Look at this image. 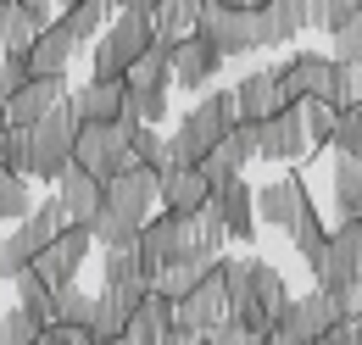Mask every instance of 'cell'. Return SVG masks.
I'll use <instances>...</instances> for the list:
<instances>
[{
    "label": "cell",
    "mask_w": 362,
    "mask_h": 345,
    "mask_svg": "<svg viewBox=\"0 0 362 345\" xmlns=\"http://www.w3.org/2000/svg\"><path fill=\"white\" fill-rule=\"evenodd\" d=\"M139 267L156 279L168 262H184L189 257V234H184V217L179 212H162V217H145V228H139V245H134Z\"/></svg>",
    "instance_id": "8fae6325"
},
{
    "label": "cell",
    "mask_w": 362,
    "mask_h": 345,
    "mask_svg": "<svg viewBox=\"0 0 362 345\" xmlns=\"http://www.w3.org/2000/svg\"><path fill=\"white\" fill-rule=\"evenodd\" d=\"M257 17H262V50H273L290 45L301 28H313V0H268L257 6Z\"/></svg>",
    "instance_id": "d6986e66"
},
{
    "label": "cell",
    "mask_w": 362,
    "mask_h": 345,
    "mask_svg": "<svg viewBox=\"0 0 362 345\" xmlns=\"http://www.w3.org/2000/svg\"><path fill=\"white\" fill-rule=\"evenodd\" d=\"M362 273V217H346L334 234H329V245H323V257L313 262V279L323 296H334V301H346L351 296V284H357ZM351 312V306H346Z\"/></svg>",
    "instance_id": "5b68a950"
},
{
    "label": "cell",
    "mask_w": 362,
    "mask_h": 345,
    "mask_svg": "<svg viewBox=\"0 0 362 345\" xmlns=\"http://www.w3.org/2000/svg\"><path fill=\"white\" fill-rule=\"evenodd\" d=\"M173 345H212V340H206V334H179Z\"/></svg>",
    "instance_id": "c3c4849f"
},
{
    "label": "cell",
    "mask_w": 362,
    "mask_h": 345,
    "mask_svg": "<svg viewBox=\"0 0 362 345\" xmlns=\"http://www.w3.org/2000/svg\"><path fill=\"white\" fill-rule=\"evenodd\" d=\"M0 178H6V162H0Z\"/></svg>",
    "instance_id": "6f0895ef"
},
{
    "label": "cell",
    "mask_w": 362,
    "mask_h": 345,
    "mask_svg": "<svg viewBox=\"0 0 362 345\" xmlns=\"http://www.w3.org/2000/svg\"><path fill=\"white\" fill-rule=\"evenodd\" d=\"M195 17H201V0H156V11H151V34L184 40V34L195 28Z\"/></svg>",
    "instance_id": "836d02e7"
},
{
    "label": "cell",
    "mask_w": 362,
    "mask_h": 345,
    "mask_svg": "<svg viewBox=\"0 0 362 345\" xmlns=\"http://www.w3.org/2000/svg\"><path fill=\"white\" fill-rule=\"evenodd\" d=\"M228 6H251V11H257V6H268V0H228Z\"/></svg>",
    "instance_id": "816d5d0a"
},
{
    "label": "cell",
    "mask_w": 362,
    "mask_h": 345,
    "mask_svg": "<svg viewBox=\"0 0 362 345\" xmlns=\"http://www.w3.org/2000/svg\"><path fill=\"white\" fill-rule=\"evenodd\" d=\"M50 23H56V0H17V28H23L28 45L40 40Z\"/></svg>",
    "instance_id": "b9f144b4"
},
{
    "label": "cell",
    "mask_w": 362,
    "mask_h": 345,
    "mask_svg": "<svg viewBox=\"0 0 362 345\" xmlns=\"http://www.w3.org/2000/svg\"><path fill=\"white\" fill-rule=\"evenodd\" d=\"M290 245L301 251V262L313 267L317 257H323V245H329V228H323V217H317V206H307V212L290 223Z\"/></svg>",
    "instance_id": "d590c367"
},
{
    "label": "cell",
    "mask_w": 362,
    "mask_h": 345,
    "mask_svg": "<svg viewBox=\"0 0 362 345\" xmlns=\"http://www.w3.org/2000/svg\"><path fill=\"white\" fill-rule=\"evenodd\" d=\"M106 345H134V340H129V334H117V340H106Z\"/></svg>",
    "instance_id": "db71d44e"
},
{
    "label": "cell",
    "mask_w": 362,
    "mask_h": 345,
    "mask_svg": "<svg viewBox=\"0 0 362 345\" xmlns=\"http://www.w3.org/2000/svg\"><path fill=\"white\" fill-rule=\"evenodd\" d=\"M40 329H45V323H40L28 306H17V301L0 306V345H34V340H40Z\"/></svg>",
    "instance_id": "74e56055"
},
{
    "label": "cell",
    "mask_w": 362,
    "mask_h": 345,
    "mask_svg": "<svg viewBox=\"0 0 362 345\" xmlns=\"http://www.w3.org/2000/svg\"><path fill=\"white\" fill-rule=\"evenodd\" d=\"M56 6H73V0H56Z\"/></svg>",
    "instance_id": "9f6ffc18"
},
{
    "label": "cell",
    "mask_w": 362,
    "mask_h": 345,
    "mask_svg": "<svg viewBox=\"0 0 362 345\" xmlns=\"http://www.w3.org/2000/svg\"><path fill=\"white\" fill-rule=\"evenodd\" d=\"M218 67H223V50L206 40V34H184L179 45H173V67H168V78L179 89H201V84H212L218 78Z\"/></svg>",
    "instance_id": "4fadbf2b"
},
{
    "label": "cell",
    "mask_w": 362,
    "mask_h": 345,
    "mask_svg": "<svg viewBox=\"0 0 362 345\" xmlns=\"http://www.w3.org/2000/svg\"><path fill=\"white\" fill-rule=\"evenodd\" d=\"M151 34V17L145 11H117V23L95 40V84H123V73L145 56Z\"/></svg>",
    "instance_id": "3957f363"
},
{
    "label": "cell",
    "mask_w": 362,
    "mask_h": 345,
    "mask_svg": "<svg viewBox=\"0 0 362 345\" xmlns=\"http://www.w3.org/2000/svg\"><path fill=\"white\" fill-rule=\"evenodd\" d=\"M156 201H162V212L189 217L212 201V189H206L201 168H156Z\"/></svg>",
    "instance_id": "9a60e30c"
},
{
    "label": "cell",
    "mask_w": 362,
    "mask_h": 345,
    "mask_svg": "<svg viewBox=\"0 0 362 345\" xmlns=\"http://www.w3.org/2000/svg\"><path fill=\"white\" fill-rule=\"evenodd\" d=\"M206 340H212V345H257V334H251L245 323H234V317H223V323H218V329H212Z\"/></svg>",
    "instance_id": "bcb514c9"
},
{
    "label": "cell",
    "mask_w": 362,
    "mask_h": 345,
    "mask_svg": "<svg viewBox=\"0 0 362 345\" xmlns=\"http://www.w3.org/2000/svg\"><path fill=\"white\" fill-rule=\"evenodd\" d=\"M28 134H34V172H28V178L56 184L62 172L73 168V139H78V117H73V106H67V100H62V106H50Z\"/></svg>",
    "instance_id": "ba28073f"
},
{
    "label": "cell",
    "mask_w": 362,
    "mask_h": 345,
    "mask_svg": "<svg viewBox=\"0 0 362 345\" xmlns=\"http://www.w3.org/2000/svg\"><path fill=\"white\" fill-rule=\"evenodd\" d=\"M106 279H100V290H117V296H134V301H145L151 290H156V279L139 267L134 251H106Z\"/></svg>",
    "instance_id": "484cf974"
},
{
    "label": "cell",
    "mask_w": 362,
    "mask_h": 345,
    "mask_svg": "<svg viewBox=\"0 0 362 345\" xmlns=\"http://www.w3.org/2000/svg\"><path fill=\"white\" fill-rule=\"evenodd\" d=\"M90 317H95V296H90V290H78V284H62V290H50V323L90 334Z\"/></svg>",
    "instance_id": "f546056e"
},
{
    "label": "cell",
    "mask_w": 362,
    "mask_h": 345,
    "mask_svg": "<svg viewBox=\"0 0 362 345\" xmlns=\"http://www.w3.org/2000/svg\"><path fill=\"white\" fill-rule=\"evenodd\" d=\"M296 112H301V129H307V139H313V151L334 139V117H340V106H329V100H296Z\"/></svg>",
    "instance_id": "f35d334b"
},
{
    "label": "cell",
    "mask_w": 362,
    "mask_h": 345,
    "mask_svg": "<svg viewBox=\"0 0 362 345\" xmlns=\"http://www.w3.org/2000/svg\"><path fill=\"white\" fill-rule=\"evenodd\" d=\"M329 40H334V62H346V67H351V62H362V11L346 23V28H334Z\"/></svg>",
    "instance_id": "f6af8a7d"
},
{
    "label": "cell",
    "mask_w": 362,
    "mask_h": 345,
    "mask_svg": "<svg viewBox=\"0 0 362 345\" xmlns=\"http://www.w3.org/2000/svg\"><path fill=\"white\" fill-rule=\"evenodd\" d=\"M129 129V151H134L139 168H162V156H168V134L156 129V123H123Z\"/></svg>",
    "instance_id": "8d00e7d4"
},
{
    "label": "cell",
    "mask_w": 362,
    "mask_h": 345,
    "mask_svg": "<svg viewBox=\"0 0 362 345\" xmlns=\"http://www.w3.org/2000/svg\"><path fill=\"white\" fill-rule=\"evenodd\" d=\"M212 206H218V217H223V234H228V240H245V245H251V234H257L251 184H245V178H228L223 189H212Z\"/></svg>",
    "instance_id": "44dd1931"
},
{
    "label": "cell",
    "mask_w": 362,
    "mask_h": 345,
    "mask_svg": "<svg viewBox=\"0 0 362 345\" xmlns=\"http://www.w3.org/2000/svg\"><path fill=\"white\" fill-rule=\"evenodd\" d=\"M139 217H129V212H117V206H100L95 212V223H90V240L100 245V251H134L139 245Z\"/></svg>",
    "instance_id": "83f0119b"
},
{
    "label": "cell",
    "mask_w": 362,
    "mask_h": 345,
    "mask_svg": "<svg viewBox=\"0 0 362 345\" xmlns=\"http://www.w3.org/2000/svg\"><path fill=\"white\" fill-rule=\"evenodd\" d=\"M223 317H228V290H223V279H218V267H212L189 296L173 301V340H179V334H212Z\"/></svg>",
    "instance_id": "9c48e42d"
},
{
    "label": "cell",
    "mask_w": 362,
    "mask_h": 345,
    "mask_svg": "<svg viewBox=\"0 0 362 345\" xmlns=\"http://www.w3.org/2000/svg\"><path fill=\"white\" fill-rule=\"evenodd\" d=\"M129 340L134 345H168L173 340V296L151 290V296L134 306V317H129Z\"/></svg>",
    "instance_id": "603a6c76"
},
{
    "label": "cell",
    "mask_w": 362,
    "mask_h": 345,
    "mask_svg": "<svg viewBox=\"0 0 362 345\" xmlns=\"http://www.w3.org/2000/svg\"><path fill=\"white\" fill-rule=\"evenodd\" d=\"M28 84V67H23V56H0V117H6V106L17 100V89Z\"/></svg>",
    "instance_id": "ee69618b"
},
{
    "label": "cell",
    "mask_w": 362,
    "mask_h": 345,
    "mask_svg": "<svg viewBox=\"0 0 362 345\" xmlns=\"http://www.w3.org/2000/svg\"><path fill=\"white\" fill-rule=\"evenodd\" d=\"M234 106H240V123H268L273 112H284V95H279V78L273 67H257L234 84Z\"/></svg>",
    "instance_id": "ac0fdd59"
},
{
    "label": "cell",
    "mask_w": 362,
    "mask_h": 345,
    "mask_svg": "<svg viewBox=\"0 0 362 345\" xmlns=\"http://www.w3.org/2000/svg\"><path fill=\"white\" fill-rule=\"evenodd\" d=\"M67 100V89H62V78H28V84L17 89V100L6 106V117L0 123H17V129H34L40 117H45L50 106H62Z\"/></svg>",
    "instance_id": "7402d4cb"
},
{
    "label": "cell",
    "mask_w": 362,
    "mask_h": 345,
    "mask_svg": "<svg viewBox=\"0 0 362 345\" xmlns=\"http://www.w3.org/2000/svg\"><path fill=\"white\" fill-rule=\"evenodd\" d=\"M90 251H95V240H90V228H78V223H67L56 240H45V251L28 262L40 279H45L50 290H62V284H78V267L90 262Z\"/></svg>",
    "instance_id": "30bf717a"
},
{
    "label": "cell",
    "mask_w": 362,
    "mask_h": 345,
    "mask_svg": "<svg viewBox=\"0 0 362 345\" xmlns=\"http://www.w3.org/2000/svg\"><path fill=\"white\" fill-rule=\"evenodd\" d=\"M134 11H145V17H151V11H156V0H134Z\"/></svg>",
    "instance_id": "f907efd6"
},
{
    "label": "cell",
    "mask_w": 362,
    "mask_h": 345,
    "mask_svg": "<svg viewBox=\"0 0 362 345\" xmlns=\"http://www.w3.org/2000/svg\"><path fill=\"white\" fill-rule=\"evenodd\" d=\"M357 11H362V0H313V28L334 34V28H346Z\"/></svg>",
    "instance_id": "7bdbcfd3"
},
{
    "label": "cell",
    "mask_w": 362,
    "mask_h": 345,
    "mask_svg": "<svg viewBox=\"0 0 362 345\" xmlns=\"http://www.w3.org/2000/svg\"><path fill=\"white\" fill-rule=\"evenodd\" d=\"M73 50L78 45L62 34V23H50L40 40L23 50V67H28V78H67V62H73Z\"/></svg>",
    "instance_id": "ffe728a7"
},
{
    "label": "cell",
    "mask_w": 362,
    "mask_h": 345,
    "mask_svg": "<svg viewBox=\"0 0 362 345\" xmlns=\"http://www.w3.org/2000/svg\"><path fill=\"white\" fill-rule=\"evenodd\" d=\"M67 106H73V117L78 123H117L123 117V84H84L67 95Z\"/></svg>",
    "instance_id": "d4e9b609"
},
{
    "label": "cell",
    "mask_w": 362,
    "mask_h": 345,
    "mask_svg": "<svg viewBox=\"0 0 362 345\" xmlns=\"http://www.w3.org/2000/svg\"><path fill=\"white\" fill-rule=\"evenodd\" d=\"M100 189H106V206H117V212L145 223L151 206H156V168H129V172H117V178H106Z\"/></svg>",
    "instance_id": "e0dca14e"
},
{
    "label": "cell",
    "mask_w": 362,
    "mask_h": 345,
    "mask_svg": "<svg viewBox=\"0 0 362 345\" xmlns=\"http://www.w3.org/2000/svg\"><path fill=\"white\" fill-rule=\"evenodd\" d=\"M112 6H117V11H134V0H106V11H112Z\"/></svg>",
    "instance_id": "681fc988"
},
{
    "label": "cell",
    "mask_w": 362,
    "mask_h": 345,
    "mask_svg": "<svg viewBox=\"0 0 362 345\" xmlns=\"http://www.w3.org/2000/svg\"><path fill=\"white\" fill-rule=\"evenodd\" d=\"M0 162H6V172L28 178L34 172V134L17 129V123H0Z\"/></svg>",
    "instance_id": "e575fe53"
},
{
    "label": "cell",
    "mask_w": 362,
    "mask_h": 345,
    "mask_svg": "<svg viewBox=\"0 0 362 345\" xmlns=\"http://www.w3.org/2000/svg\"><path fill=\"white\" fill-rule=\"evenodd\" d=\"M173 45H179V40H162V34H156V40L145 45V56H139L129 73H123V84H129V89H145V84H173V78H168V67H173Z\"/></svg>",
    "instance_id": "4dcf8cb0"
},
{
    "label": "cell",
    "mask_w": 362,
    "mask_h": 345,
    "mask_svg": "<svg viewBox=\"0 0 362 345\" xmlns=\"http://www.w3.org/2000/svg\"><path fill=\"white\" fill-rule=\"evenodd\" d=\"M0 6H17V0H0Z\"/></svg>",
    "instance_id": "11a10c76"
},
{
    "label": "cell",
    "mask_w": 362,
    "mask_h": 345,
    "mask_svg": "<svg viewBox=\"0 0 362 345\" xmlns=\"http://www.w3.org/2000/svg\"><path fill=\"white\" fill-rule=\"evenodd\" d=\"M334 156H362V100L351 106H340V117H334Z\"/></svg>",
    "instance_id": "ab89813d"
},
{
    "label": "cell",
    "mask_w": 362,
    "mask_h": 345,
    "mask_svg": "<svg viewBox=\"0 0 362 345\" xmlns=\"http://www.w3.org/2000/svg\"><path fill=\"white\" fill-rule=\"evenodd\" d=\"M284 301H290V284H284V273H279L273 262H257V257H251L245 284L228 296V317H234V323H245V329L262 340V334H273V323H279Z\"/></svg>",
    "instance_id": "7a4b0ae2"
},
{
    "label": "cell",
    "mask_w": 362,
    "mask_h": 345,
    "mask_svg": "<svg viewBox=\"0 0 362 345\" xmlns=\"http://www.w3.org/2000/svg\"><path fill=\"white\" fill-rule=\"evenodd\" d=\"M28 212H34V195H28V178H17V172H6V178H0V223H23Z\"/></svg>",
    "instance_id": "60d3db41"
},
{
    "label": "cell",
    "mask_w": 362,
    "mask_h": 345,
    "mask_svg": "<svg viewBox=\"0 0 362 345\" xmlns=\"http://www.w3.org/2000/svg\"><path fill=\"white\" fill-rule=\"evenodd\" d=\"M357 329H362V312H357Z\"/></svg>",
    "instance_id": "680465c9"
},
{
    "label": "cell",
    "mask_w": 362,
    "mask_h": 345,
    "mask_svg": "<svg viewBox=\"0 0 362 345\" xmlns=\"http://www.w3.org/2000/svg\"><path fill=\"white\" fill-rule=\"evenodd\" d=\"M73 168L95 172L100 184L117 178V172L139 168L134 151H129V129L123 123H78V139H73Z\"/></svg>",
    "instance_id": "277c9868"
},
{
    "label": "cell",
    "mask_w": 362,
    "mask_h": 345,
    "mask_svg": "<svg viewBox=\"0 0 362 345\" xmlns=\"http://www.w3.org/2000/svg\"><path fill=\"white\" fill-rule=\"evenodd\" d=\"M346 317H351L346 301H334V296L313 290V296H290V301H284L279 323H273V334H279L284 345H317L334 323H346Z\"/></svg>",
    "instance_id": "52a82bcc"
},
{
    "label": "cell",
    "mask_w": 362,
    "mask_h": 345,
    "mask_svg": "<svg viewBox=\"0 0 362 345\" xmlns=\"http://www.w3.org/2000/svg\"><path fill=\"white\" fill-rule=\"evenodd\" d=\"M134 296H117V290H100L95 296V317H90V345H106L117 334H129V317H134Z\"/></svg>",
    "instance_id": "4316f807"
},
{
    "label": "cell",
    "mask_w": 362,
    "mask_h": 345,
    "mask_svg": "<svg viewBox=\"0 0 362 345\" xmlns=\"http://www.w3.org/2000/svg\"><path fill=\"white\" fill-rule=\"evenodd\" d=\"M240 123V106H234V89H212V95H201L189 112L179 117V129L168 139V156H162V168H195L228 129Z\"/></svg>",
    "instance_id": "6da1fadb"
},
{
    "label": "cell",
    "mask_w": 362,
    "mask_h": 345,
    "mask_svg": "<svg viewBox=\"0 0 362 345\" xmlns=\"http://www.w3.org/2000/svg\"><path fill=\"white\" fill-rule=\"evenodd\" d=\"M56 201H62L67 223L90 228V223H95V212L106 206V189H100V178H95V172H78V168H67L62 178H56Z\"/></svg>",
    "instance_id": "2e32d148"
},
{
    "label": "cell",
    "mask_w": 362,
    "mask_h": 345,
    "mask_svg": "<svg viewBox=\"0 0 362 345\" xmlns=\"http://www.w3.org/2000/svg\"><path fill=\"white\" fill-rule=\"evenodd\" d=\"M34 345H90V334H78V329H62V323H45Z\"/></svg>",
    "instance_id": "7dc6e473"
},
{
    "label": "cell",
    "mask_w": 362,
    "mask_h": 345,
    "mask_svg": "<svg viewBox=\"0 0 362 345\" xmlns=\"http://www.w3.org/2000/svg\"><path fill=\"white\" fill-rule=\"evenodd\" d=\"M251 206H257L262 223H273V228L290 234V223L313 206V195H307V184L290 172V178H273V184H262V189H251Z\"/></svg>",
    "instance_id": "5bb4252c"
},
{
    "label": "cell",
    "mask_w": 362,
    "mask_h": 345,
    "mask_svg": "<svg viewBox=\"0 0 362 345\" xmlns=\"http://www.w3.org/2000/svg\"><path fill=\"white\" fill-rule=\"evenodd\" d=\"M257 345H284V340H279V334H262V340H257Z\"/></svg>",
    "instance_id": "f5cc1de1"
},
{
    "label": "cell",
    "mask_w": 362,
    "mask_h": 345,
    "mask_svg": "<svg viewBox=\"0 0 362 345\" xmlns=\"http://www.w3.org/2000/svg\"><path fill=\"white\" fill-rule=\"evenodd\" d=\"M195 34L228 56H245V50H262V17L251 6H228V0H201V17H195Z\"/></svg>",
    "instance_id": "8992f818"
},
{
    "label": "cell",
    "mask_w": 362,
    "mask_h": 345,
    "mask_svg": "<svg viewBox=\"0 0 362 345\" xmlns=\"http://www.w3.org/2000/svg\"><path fill=\"white\" fill-rule=\"evenodd\" d=\"M56 23H62V34L73 45L100 40V34H106V0H73V6L56 11Z\"/></svg>",
    "instance_id": "f1b7e54d"
},
{
    "label": "cell",
    "mask_w": 362,
    "mask_h": 345,
    "mask_svg": "<svg viewBox=\"0 0 362 345\" xmlns=\"http://www.w3.org/2000/svg\"><path fill=\"white\" fill-rule=\"evenodd\" d=\"M212 267H218V257H184V262H168V267L156 273V290L179 301V296H189V290H195V284H201Z\"/></svg>",
    "instance_id": "1f68e13d"
},
{
    "label": "cell",
    "mask_w": 362,
    "mask_h": 345,
    "mask_svg": "<svg viewBox=\"0 0 362 345\" xmlns=\"http://www.w3.org/2000/svg\"><path fill=\"white\" fill-rule=\"evenodd\" d=\"M45 240H50V234L40 228V223H34V217L11 223V234L0 240V279H17V273H23L28 262H34L40 251H45Z\"/></svg>",
    "instance_id": "cb8c5ba5"
},
{
    "label": "cell",
    "mask_w": 362,
    "mask_h": 345,
    "mask_svg": "<svg viewBox=\"0 0 362 345\" xmlns=\"http://www.w3.org/2000/svg\"><path fill=\"white\" fill-rule=\"evenodd\" d=\"M357 345H362V334H357Z\"/></svg>",
    "instance_id": "91938a15"
},
{
    "label": "cell",
    "mask_w": 362,
    "mask_h": 345,
    "mask_svg": "<svg viewBox=\"0 0 362 345\" xmlns=\"http://www.w3.org/2000/svg\"><path fill=\"white\" fill-rule=\"evenodd\" d=\"M334 212L362 217V156H334Z\"/></svg>",
    "instance_id": "d6a6232c"
},
{
    "label": "cell",
    "mask_w": 362,
    "mask_h": 345,
    "mask_svg": "<svg viewBox=\"0 0 362 345\" xmlns=\"http://www.w3.org/2000/svg\"><path fill=\"white\" fill-rule=\"evenodd\" d=\"M307 151H313V139L301 129L296 106H284V112H273L268 123H257V156L262 162H301Z\"/></svg>",
    "instance_id": "7c38bea8"
}]
</instances>
